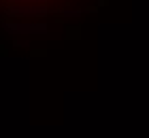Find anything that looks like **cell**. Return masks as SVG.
Returning a JSON list of instances; mask_svg holds the SVG:
<instances>
[{"instance_id":"cell-2","label":"cell","mask_w":149,"mask_h":138,"mask_svg":"<svg viewBox=\"0 0 149 138\" xmlns=\"http://www.w3.org/2000/svg\"><path fill=\"white\" fill-rule=\"evenodd\" d=\"M9 15L11 17H43L45 15V9H38V6H32V9H26V6H17V9H9Z\"/></svg>"},{"instance_id":"cell-1","label":"cell","mask_w":149,"mask_h":138,"mask_svg":"<svg viewBox=\"0 0 149 138\" xmlns=\"http://www.w3.org/2000/svg\"><path fill=\"white\" fill-rule=\"evenodd\" d=\"M11 32H47V24H4Z\"/></svg>"}]
</instances>
